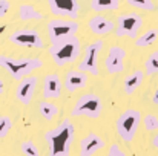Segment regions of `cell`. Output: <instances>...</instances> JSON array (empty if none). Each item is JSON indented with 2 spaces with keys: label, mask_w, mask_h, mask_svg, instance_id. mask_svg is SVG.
<instances>
[{
  "label": "cell",
  "mask_w": 158,
  "mask_h": 156,
  "mask_svg": "<svg viewBox=\"0 0 158 156\" xmlns=\"http://www.w3.org/2000/svg\"><path fill=\"white\" fill-rule=\"evenodd\" d=\"M20 150L23 152L25 156H42L39 152V147L32 141H23L20 144Z\"/></svg>",
  "instance_id": "obj_24"
},
{
  "label": "cell",
  "mask_w": 158,
  "mask_h": 156,
  "mask_svg": "<svg viewBox=\"0 0 158 156\" xmlns=\"http://www.w3.org/2000/svg\"><path fill=\"white\" fill-rule=\"evenodd\" d=\"M107 156H126V153L117 146V144H112L109 147V152H107Z\"/></svg>",
  "instance_id": "obj_28"
},
{
  "label": "cell",
  "mask_w": 158,
  "mask_h": 156,
  "mask_svg": "<svg viewBox=\"0 0 158 156\" xmlns=\"http://www.w3.org/2000/svg\"><path fill=\"white\" fill-rule=\"evenodd\" d=\"M143 80H144V72L140 70V69L134 70V72H132L131 75H127L126 80H124V92H126L127 95H132V94L141 86Z\"/></svg>",
  "instance_id": "obj_17"
},
{
  "label": "cell",
  "mask_w": 158,
  "mask_h": 156,
  "mask_svg": "<svg viewBox=\"0 0 158 156\" xmlns=\"http://www.w3.org/2000/svg\"><path fill=\"white\" fill-rule=\"evenodd\" d=\"M9 42L17 45V46H25V48H37L42 49L43 40L40 37V34L35 29H17L9 35Z\"/></svg>",
  "instance_id": "obj_9"
},
{
  "label": "cell",
  "mask_w": 158,
  "mask_h": 156,
  "mask_svg": "<svg viewBox=\"0 0 158 156\" xmlns=\"http://www.w3.org/2000/svg\"><path fill=\"white\" fill-rule=\"evenodd\" d=\"M78 23L75 20H69V18H52L48 22V34H49V40L51 45L60 43L63 40H68L71 37H74L78 31Z\"/></svg>",
  "instance_id": "obj_5"
},
{
  "label": "cell",
  "mask_w": 158,
  "mask_h": 156,
  "mask_svg": "<svg viewBox=\"0 0 158 156\" xmlns=\"http://www.w3.org/2000/svg\"><path fill=\"white\" fill-rule=\"evenodd\" d=\"M141 122V113L140 110L135 109H127L124 110L115 121V130L118 133V136L124 141V142H131L134 141L137 130L140 127Z\"/></svg>",
  "instance_id": "obj_4"
},
{
  "label": "cell",
  "mask_w": 158,
  "mask_h": 156,
  "mask_svg": "<svg viewBox=\"0 0 158 156\" xmlns=\"http://www.w3.org/2000/svg\"><path fill=\"white\" fill-rule=\"evenodd\" d=\"M103 110V103L102 98L95 94H85L81 95L71 112L72 116H88V118H98Z\"/></svg>",
  "instance_id": "obj_6"
},
{
  "label": "cell",
  "mask_w": 158,
  "mask_h": 156,
  "mask_svg": "<svg viewBox=\"0 0 158 156\" xmlns=\"http://www.w3.org/2000/svg\"><path fill=\"white\" fill-rule=\"evenodd\" d=\"M157 40H158V29H149V31H146L141 37H138V38L135 40V46H138V48H146V46L154 45Z\"/></svg>",
  "instance_id": "obj_20"
},
{
  "label": "cell",
  "mask_w": 158,
  "mask_h": 156,
  "mask_svg": "<svg viewBox=\"0 0 158 156\" xmlns=\"http://www.w3.org/2000/svg\"><path fill=\"white\" fill-rule=\"evenodd\" d=\"M51 14L60 18H69L75 20L80 12V3L78 0H48Z\"/></svg>",
  "instance_id": "obj_10"
},
{
  "label": "cell",
  "mask_w": 158,
  "mask_h": 156,
  "mask_svg": "<svg viewBox=\"0 0 158 156\" xmlns=\"http://www.w3.org/2000/svg\"><path fill=\"white\" fill-rule=\"evenodd\" d=\"M121 5V0H91V9L94 12L115 11Z\"/></svg>",
  "instance_id": "obj_18"
},
{
  "label": "cell",
  "mask_w": 158,
  "mask_h": 156,
  "mask_svg": "<svg viewBox=\"0 0 158 156\" xmlns=\"http://www.w3.org/2000/svg\"><path fill=\"white\" fill-rule=\"evenodd\" d=\"M103 49V42L97 40L91 45H88L85 48V54H83V60L78 63V70L81 72H88L92 74L94 77H97L100 74L98 69V55Z\"/></svg>",
  "instance_id": "obj_8"
},
{
  "label": "cell",
  "mask_w": 158,
  "mask_h": 156,
  "mask_svg": "<svg viewBox=\"0 0 158 156\" xmlns=\"http://www.w3.org/2000/svg\"><path fill=\"white\" fill-rule=\"evenodd\" d=\"M152 144H154V147L155 149H158V133L154 136V139H152Z\"/></svg>",
  "instance_id": "obj_30"
},
{
  "label": "cell",
  "mask_w": 158,
  "mask_h": 156,
  "mask_svg": "<svg viewBox=\"0 0 158 156\" xmlns=\"http://www.w3.org/2000/svg\"><path fill=\"white\" fill-rule=\"evenodd\" d=\"M75 138V127L69 119H63L55 129L45 133V139L49 146L48 156H69L71 146Z\"/></svg>",
  "instance_id": "obj_1"
},
{
  "label": "cell",
  "mask_w": 158,
  "mask_h": 156,
  "mask_svg": "<svg viewBox=\"0 0 158 156\" xmlns=\"http://www.w3.org/2000/svg\"><path fill=\"white\" fill-rule=\"evenodd\" d=\"M88 28L95 35H106V34H109L115 29V25H114L112 20L106 18L103 15H94L88 22Z\"/></svg>",
  "instance_id": "obj_16"
},
{
  "label": "cell",
  "mask_w": 158,
  "mask_h": 156,
  "mask_svg": "<svg viewBox=\"0 0 158 156\" xmlns=\"http://www.w3.org/2000/svg\"><path fill=\"white\" fill-rule=\"evenodd\" d=\"M37 77H25L20 80L17 89H15V98L20 101L22 104L28 106L31 103L34 94H35V89H37Z\"/></svg>",
  "instance_id": "obj_12"
},
{
  "label": "cell",
  "mask_w": 158,
  "mask_h": 156,
  "mask_svg": "<svg viewBox=\"0 0 158 156\" xmlns=\"http://www.w3.org/2000/svg\"><path fill=\"white\" fill-rule=\"evenodd\" d=\"M39 112H40V115L45 119L51 121V119H54V116L58 113V107L52 103H48V101H40V104H39Z\"/></svg>",
  "instance_id": "obj_21"
},
{
  "label": "cell",
  "mask_w": 158,
  "mask_h": 156,
  "mask_svg": "<svg viewBox=\"0 0 158 156\" xmlns=\"http://www.w3.org/2000/svg\"><path fill=\"white\" fill-rule=\"evenodd\" d=\"M19 17H20V20H25V22H28V20H42L43 18V14L39 12L32 5L23 3L19 8Z\"/></svg>",
  "instance_id": "obj_19"
},
{
  "label": "cell",
  "mask_w": 158,
  "mask_h": 156,
  "mask_svg": "<svg viewBox=\"0 0 158 156\" xmlns=\"http://www.w3.org/2000/svg\"><path fill=\"white\" fill-rule=\"evenodd\" d=\"M152 103L158 104V87H157V90L154 92V95H152Z\"/></svg>",
  "instance_id": "obj_29"
},
{
  "label": "cell",
  "mask_w": 158,
  "mask_h": 156,
  "mask_svg": "<svg viewBox=\"0 0 158 156\" xmlns=\"http://www.w3.org/2000/svg\"><path fill=\"white\" fill-rule=\"evenodd\" d=\"M63 81L58 74H48L43 81V98H58L61 95Z\"/></svg>",
  "instance_id": "obj_14"
},
{
  "label": "cell",
  "mask_w": 158,
  "mask_h": 156,
  "mask_svg": "<svg viewBox=\"0 0 158 156\" xmlns=\"http://www.w3.org/2000/svg\"><path fill=\"white\" fill-rule=\"evenodd\" d=\"M143 25V17L137 12H129V14H121L118 15L117 25H115V35L117 37H129L135 38L140 28Z\"/></svg>",
  "instance_id": "obj_7"
},
{
  "label": "cell",
  "mask_w": 158,
  "mask_h": 156,
  "mask_svg": "<svg viewBox=\"0 0 158 156\" xmlns=\"http://www.w3.org/2000/svg\"><path fill=\"white\" fill-rule=\"evenodd\" d=\"M105 147V141L102 136H98L97 133H88L81 142H80V156H94L97 152H100Z\"/></svg>",
  "instance_id": "obj_13"
},
{
  "label": "cell",
  "mask_w": 158,
  "mask_h": 156,
  "mask_svg": "<svg viewBox=\"0 0 158 156\" xmlns=\"http://www.w3.org/2000/svg\"><path fill=\"white\" fill-rule=\"evenodd\" d=\"M144 74H148V75L158 74V51L152 52L148 57V60L144 63Z\"/></svg>",
  "instance_id": "obj_22"
},
{
  "label": "cell",
  "mask_w": 158,
  "mask_h": 156,
  "mask_svg": "<svg viewBox=\"0 0 158 156\" xmlns=\"http://www.w3.org/2000/svg\"><path fill=\"white\" fill-rule=\"evenodd\" d=\"M3 90H5V84H3V81H2V78H0V95L3 94Z\"/></svg>",
  "instance_id": "obj_31"
},
{
  "label": "cell",
  "mask_w": 158,
  "mask_h": 156,
  "mask_svg": "<svg viewBox=\"0 0 158 156\" xmlns=\"http://www.w3.org/2000/svg\"><path fill=\"white\" fill-rule=\"evenodd\" d=\"M43 61L40 58H12L8 55H0V67H3L14 80H22L29 77L34 70L40 69Z\"/></svg>",
  "instance_id": "obj_2"
},
{
  "label": "cell",
  "mask_w": 158,
  "mask_h": 156,
  "mask_svg": "<svg viewBox=\"0 0 158 156\" xmlns=\"http://www.w3.org/2000/svg\"><path fill=\"white\" fill-rule=\"evenodd\" d=\"M48 52H49L54 63L57 66L63 67L66 64L74 63L78 58V55H80V40H78V37L74 35V37H71L68 40H63L60 43L51 45Z\"/></svg>",
  "instance_id": "obj_3"
},
{
  "label": "cell",
  "mask_w": 158,
  "mask_h": 156,
  "mask_svg": "<svg viewBox=\"0 0 158 156\" xmlns=\"http://www.w3.org/2000/svg\"><path fill=\"white\" fill-rule=\"evenodd\" d=\"M129 6H134V8H138V9H143V11H154L155 9V5L152 0H124Z\"/></svg>",
  "instance_id": "obj_23"
},
{
  "label": "cell",
  "mask_w": 158,
  "mask_h": 156,
  "mask_svg": "<svg viewBox=\"0 0 158 156\" xmlns=\"http://www.w3.org/2000/svg\"><path fill=\"white\" fill-rule=\"evenodd\" d=\"M88 84V75L81 70H69L64 75L63 87L68 92H75L78 89H83Z\"/></svg>",
  "instance_id": "obj_15"
},
{
  "label": "cell",
  "mask_w": 158,
  "mask_h": 156,
  "mask_svg": "<svg viewBox=\"0 0 158 156\" xmlns=\"http://www.w3.org/2000/svg\"><path fill=\"white\" fill-rule=\"evenodd\" d=\"M124 58H126V51L121 46H112L107 57H106V70L109 74H121L124 70Z\"/></svg>",
  "instance_id": "obj_11"
},
{
  "label": "cell",
  "mask_w": 158,
  "mask_h": 156,
  "mask_svg": "<svg viewBox=\"0 0 158 156\" xmlns=\"http://www.w3.org/2000/svg\"><path fill=\"white\" fill-rule=\"evenodd\" d=\"M143 124H144V129L148 132H155L158 130V118L155 115H146L144 119H143Z\"/></svg>",
  "instance_id": "obj_26"
},
{
  "label": "cell",
  "mask_w": 158,
  "mask_h": 156,
  "mask_svg": "<svg viewBox=\"0 0 158 156\" xmlns=\"http://www.w3.org/2000/svg\"><path fill=\"white\" fill-rule=\"evenodd\" d=\"M12 129V119L9 116H0V139L5 138Z\"/></svg>",
  "instance_id": "obj_25"
},
{
  "label": "cell",
  "mask_w": 158,
  "mask_h": 156,
  "mask_svg": "<svg viewBox=\"0 0 158 156\" xmlns=\"http://www.w3.org/2000/svg\"><path fill=\"white\" fill-rule=\"evenodd\" d=\"M9 9H11L9 0H0V18H3V17L8 14Z\"/></svg>",
  "instance_id": "obj_27"
}]
</instances>
